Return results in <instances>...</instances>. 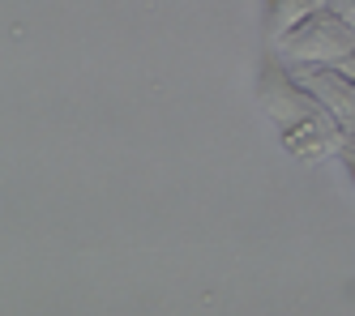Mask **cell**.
Returning <instances> with one entry per match:
<instances>
[{
	"label": "cell",
	"mask_w": 355,
	"mask_h": 316,
	"mask_svg": "<svg viewBox=\"0 0 355 316\" xmlns=\"http://www.w3.org/2000/svg\"><path fill=\"white\" fill-rule=\"evenodd\" d=\"M278 60L291 69H309V64H338L355 51V26H347L338 13L317 9L300 26H291L287 35H278Z\"/></svg>",
	"instance_id": "cell-2"
},
{
	"label": "cell",
	"mask_w": 355,
	"mask_h": 316,
	"mask_svg": "<svg viewBox=\"0 0 355 316\" xmlns=\"http://www.w3.org/2000/svg\"><path fill=\"white\" fill-rule=\"evenodd\" d=\"M257 103L270 116L278 141L291 158L300 163H325V158L343 154L347 137L343 124L329 116V107L295 77L291 64L283 60H266L257 73Z\"/></svg>",
	"instance_id": "cell-1"
},
{
	"label": "cell",
	"mask_w": 355,
	"mask_h": 316,
	"mask_svg": "<svg viewBox=\"0 0 355 316\" xmlns=\"http://www.w3.org/2000/svg\"><path fill=\"white\" fill-rule=\"evenodd\" d=\"M338 69H343V73L351 77V82H355V51H351V56H347V60H338Z\"/></svg>",
	"instance_id": "cell-7"
},
{
	"label": "cell",
	"mask_w": 355,
	"mask_h": 316,
	"mask_svg": "<svg viewBox=\"0 0 355 316\" xmlns=\"http://www.w3.org/2000/svg\"><path fill=\"white\" fill-rule=\"evenodd\" d=\"M343 163H347V171H351V179H355V141L343 146Z\"/></svg>",
	"instance_id": "cell-6"
},
{
	"label": "cell",
	"mask_w": 355,
	"mask_h": 316,
	"mask_svg": "<svg viewBox=\"0 0 355 316\" xmlns=\"http://www.w3.org/2000/svg\"><path fill=\"white\" fill-rule=\"evenodd\" d=\"M325 9V0H266V26H270V35H287L291 26H300L309 13Z\"/></svg>",
	"instance_id": "cell-4"
},
{
	"label": "cell",
	"mask_w": 355,
	"mask_h": 316,
	"mask_svg": "<svg viewBox=\"0 0 355 316\" xmlns=\"http://www.w3.org/2000/svg\"><path fill=\"white\" fill-rule=\"evenodd\" d=\"M325 9H329V13H338L347 26H355V0H325Z\"/></svg>",
	"instance_id": "cell-5"
},
{
	"label": "cell",
	"mask_w": 355,
	"mask_h": 316,
	"mask_svg": "<svg viewBox=\"0 0 355 316\" xmlns=\"http://www.w3.org/2000/svg\"><path fill=\"white\" fill-rule=\"evenodd\" d=\"M295 77L309 86L325 107L343 124V137H355V82L338 69V64H309V69H295Z\"/></svg>",
	"instance_id": "cell-3"
}]
</instances>
